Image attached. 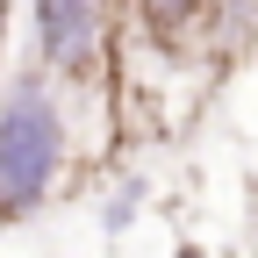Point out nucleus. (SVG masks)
I'll return each mask as SVG.
<instances>
[{
    "mask_svg": "<svg viewBox=\"0 0 258 258\" xmlns=\"http://www.w3.org/2000/svg\"><path fill=\"white\" fill-rule=\"evenodd\" d=\"M64 165V108L43 79H15L0 93V222L43 208V194Z\"/></svg>",
    "mask_w": 258,
    "mask_h": 258,
    "instance_id": "f257e3e1",
    "label": "nucleus"
},
{
    "mask_svg": "<svg viewBox=\"0 0 258 258\" xmlns=\"http://www.w3.org/2000/svg\"><path fill=\"white\" fill-rule=\"evenodd\" d=\"M36 50L50 72H86L101 57V0H36Z\"/></svg>",
    "mask_w": 258,
    "mask_h": 258,
    "instance_id": "f03ea898",
    "label": "nucleus"
},
{
    "mask_svg": "<svg viewBox=\"0 0 258 258\" xmlns=\"http://www.w3.org/2000/svg\"><path fill=\"white\" fill-rule=\"evenodd\" d=\"M137 22H144V36L158 50H172L194 22H201V0H137Z\"/></svg>",
    "mask_w": 258,
    "mask_h": 258,
    "instance_id": "7ed1b4c3",
    "label": "nucleus"
},
{
    "mask_svg": "<svg viewBox=\"0 0 258 258\" xmlns=\"http://www.w3.org/2000/svg\"><path fill=\"white\" fill-rule=\"evenodd\" d=\"M8 8H15V0H0V43H8Z\"/></svg>",
    "mask_w": 258,
    "mask_h": 258,
    "instance_id": "20e7f679",
    "label": "nucleus"
},
{
    "mask_svg": "<svg viewBox=\"0 0 258 258\" xmlns=\"http://www.w3.org/2000/svg\"><path fill=\"white\" fill-rule=\"evenodd\" d=\"M179 258H201V251H194V244H186V251H179Z\"/></svg>",
    "mask_w": 258,
    "mask_h": 258,
    "instance_id": "39448f33",
    "label": "nucleus"
}]
</instances>
